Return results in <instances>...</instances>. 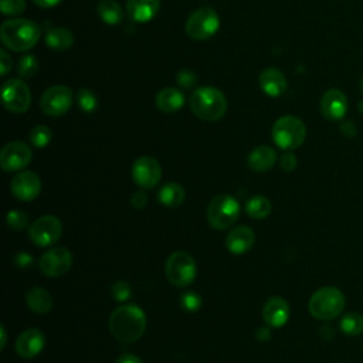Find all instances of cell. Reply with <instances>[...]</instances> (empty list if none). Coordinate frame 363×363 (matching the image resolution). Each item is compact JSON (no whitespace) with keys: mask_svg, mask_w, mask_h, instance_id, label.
I'll return each mask as SVG.
<instances>
[{"mask_svg":"<svg viewBox=\"0 0 363 363\" xmlns=\"http://www.w3.org/2000/svg\"><path fill=\"white\" fill-rule=\"evenodd\" d=\"M145 330L146 315L136 305H122L116 308L109 316V332L116 340L122 343L136 342L143 336Z\"/></svg>","mask_w":363,"mask_h":363,"instance_id":"cell-1","label":"cell"},{"mask_svg":"<svg viewBox=\"0 0 363 363\" xmlns=\"http://www.w3.org/2000/svg\"><path fill=\"white\" fill-rule=\"evenodd\" d=\"M40 37V26L27 18H11L4 21L0 27V38L3 44L17 52L33 48Z\"/></svg>","mask_w":363,"mask_h":363,"instance_id":"cell-2","label":"cell"},{"mask_svg":"<svg viewBox=\"0 0 363 363\" xmlns=\"http://www.w3.org/2000/svg\"><path fill=\"white\" fill-rule=\"evenodd\" d=\"M190 108L197 118L214 122L224 116L227 111V99L220 89L214 86H201L191 94Z\"/></svg>","mask_w":363,"mask_h":363,"instance_id":"cell-3","label":"cell"},{"mask_svg":"<svg viewBox=\"0 0 363 363\" xmlns=\"http://www.w3.org/2000/svg\"><path fill=\"white\" fill-rule=\"evenodd\" d=\"M309 313L319 320H332L345 309V296L335 286H323L312 294L308 302Z\"/></svg>","mask_w":363,"mask_h":363,"instance_id":"cell-4","label":"cell"},{"mask_svg":"<svg viewBox=\"0 0 363 363\" xmlns=\"http://www.w3.org/2000/svg\"><path fill=\"white\" fill-rule=\"evenodd\" d=\"M271 135L278 147L284 150H294L303 143L306 128L299 118L285 115L275 121Z\"/></svg>","mask_w":363,"mask_h":363,"instance_id":"cell-5","label":"cell"},{"mask_svg":"<svg viewBox=\"0 0 363 363\" xmlns=\"http://www.w3.org/2000/svg\"><path fill=\"white\" fill-rule=\"evenodd\" d=\"M240 216V203L230 194H218L207 207V221L214 230L230 228Z\"/></svg>","mask_w":363,"mask_h":363,"instance_id":"cell-6","label":"cell"},{"mask_svg":"<svg viewBox=\"0 0 363 363\" xmlns=\"http://www.w3.org/2000/svg\"><path fill=\"white\" fill-rule=\"evenodd\" d=\"M166 277L174 286L190 285L197 272L194 258L186 251H174L166 261Z\"/></svg>","mask_w":363,"mask_h":363,"instance_id":"cell-7","label":"cell"},{"mask_svg":"<svg viewBox=\"0 0 363 363\" xmlns=\"http://www.w3.org/2000/svg\"><path fill=\"white\" fill-rule=\"evenodd\" d=\"M220 27V17L211 7L194 10L186 21V33L194 40H207L213 37Z\"/></svg>","mask_w":363,"mask_h":363,"instance_id":"cell-8","label":"cell"},{"mask_svg":"<svg viewBox=\"0 0 363 363\" xmlns=\"http://www.w3.org/2000/svg\"><path fill=\"white\" fill-rule=\"evenodd\" d=\"M1 99L7 111L14 113L26 112L31 104V92L21 79H7L1 86Z\"/></svg>","mask_w":363,"mask_h":363,"instance_id":"cell-9","label":"cell"},{"mask_svg":"<svg viewBox=\"0 0 363 363\" xmlns=\"http://www.w3.org/2000/svg\"><path fill=\"white\" fill-rule=\"evenodd\" d=\"M62 234V224L54 216H43L37 218L28 228V237L37 247H48L55 244Z\"/></svg>","mask_w":363,"mask_h":363,"instance_id":"cell-10","label":"cell"},{"mask_svg":"<svg viewBox=\"0 0 363 363\" xmlns=\"http://www.w3.org/2000/svg\"><path fill=\"white\" fill-rule=\"evenodd\" d=\"M71 265L72 254L65 247H54L45 251L38 261L40 271L50 278H58L65 275L69 271Z\"/></svg>","mask_w":363,"mask_h":363,"instance_id":"cell-11","label":"cell"},{"mask_svg":"<svg viewBox=\"0 0 363 363\" xmlns=\"http://www.w3.org/2000/svg\"><path fill=\"white\" fill-rule=\"evenodd\" d=\"M72 105V91L65 85H54L45 89L41 96L40 106L50 116H61Z\"/></svg>","mask_w":363,"mask_h":363,"instance_id":"cell-12","label":"cell"},{"mask_svg":"<svg viewBox=\"0 0 363 363\" xmlns=\"http://www.w3.org/2000/svg\"><path fill=\"white\" fill-rule=\"evenodd\" d=\"M33 159L30 146L20 140L9 142L0 152V166L4 172H17L26 167Z\"/></svg>","mask_w":363,"mask_h":363,"instance_id":"cell-13","label":"cell"},{"mask_svg":"<svg viewBox=\"0 0 363 363\" xmlns=\"http://www.w3.org/2000/svg\"><path fill=\"white\" fill-rule=\"evenodd\" d=\"M162 177L159 162L152 156H140L132 164V179L142 189H153Z\"/></svg>","mask_w":363,"mask_h":363,"instance_id":"cell-14","label":"cell"},{"mask_svg":"<svg viewBox=\"0 0 363 363\" xmlns=\"http://www.w3.org/2000/svg\"><path fill=\"white\" fill-rule=\"evenodd\" d=\"M13 196L20 201H31L41 191V180L34 172H21L10 183Z\"/></svg>","mask_w":363,"mask_h":363,"instance_id":"cell-15","label":"cell"},{"mask_svg":"<svg viewBox=\"0 0 363 363\" xmlns=\"http://www.w3.org/2000/svg\"><path fill=\"white\" fill-rule=\"evenodd\" d=\"M347 111V98L337 89H328L320 99V112L329 121H339L345 116Z\"/></svg>","mask_w":363,"mask_h":363,"instance_id":"cell-16","label":"cell"},{"mask_svg":"<svg viewBox=\"0 0 363 363\" xmlns=\"http://www.w3.org/2000/svg\"><path fill=\"white\" fill-rule=\"evenodd\" d=\"M45 337L40 329H27L16 340V352L23 359L35 357L44 347Z\"/></svg>","mask_w":363,"mask_h":363,"instance_id":"cell-17","label":"cell"},{"mask_svg":"<svg viewBox=\"0 0 363 363\" xmlns=\"http://www.w3.org/2000/svg\"><path fill=\"white\" fill-rule=\"evenodd\" d=\"M262 318L272 328L284 326L289 318L288 302L281 296H271L262 308Z\"/></svg>","mask_w":363,"mask_h":363,"instance_id":"cell-18","label":"cell"},{"mask_svg":"<svg viewBox=\"0 0 363 363\" xmlns=\"http://www.w3.org/2000/svg\"><path fill=\"white\" fill-rule=\"evenodd\" d=\"M255 242L254 233L247 225H238L231 230L225 238V247L233 254H244L247 252Z\"/></svg>","mask_w":363,"mask_h":363,"instance_id":"cell-19","label":"cell"},{"mask_svg":"<svg viewBox=\"0 0 363 363\" xmlns=\"http://www.w3.org/2000/svg\"><path fill=\"white\" fill-rule=\"evenodd\" d=\"M259 88L268 95V96H279L286 89V78L284 72H281L278 68L269 67L265 68L258 78Z\"/></svg>","mask_w":363,"mask_h":363,"instance_id":"cell-20","label":"cell"},{"mask_svg":"<svg viewBox=\"0 0 363 363\" xmlns=\"http://www.w3.org/2000/svg\"><path fill=\"white\" fill-rule=\"evenodd\" d=\"M160 9V0H128L126 13L135 23L150 21Z\"/></svg>","mask_w":363,"mask_h":363,"instance_id":"cell-21","label":"cell"},{"mask_svg":"<svg viewBox=\"0 0 363 363\" xmlns=\"http://www.w3.org/2000/svg\"><path fill=\"white\" fill-rule=\"evenodd\" d=\"M277 160V153L271 146L261 145L252 149L247 157V163L250 169L254 172H267L269 170Z\"/></svg>","mask_w":363,"mask_h":363,"instance_id":"cell-22","label":"cell"},{"mask_svg":"<svg viewBox=\"0 0 363 363\" xmlns=\"http://www.w3.org/2000/svg\"><path fill=\"white\" fill-rule=\"evenodd\" d=\"M26 303L33 312L45 315L52 308V296L43 286H33L26 294Z\"/></svg>","mask_w":363,"mask_h":363,"instance_id":"cell-23","label":"cell"},{"mask_svg":"<svg viewBox=\"0 0 363 363\" xmlns=\"http://www.w3.org/2000/svg\"><path fill=\"white\" fill-rule=\"evenodd\" d=\"M156 106L164 113H173L179 111L184 104V95L176 88H163L156 95Z\"/></svg>","mask_w":363,"mask_h":363,"instance_id":"cell-24","label":"cell"},{"mask_svg":"<svg viewBox=\"0 0 363 363\" xmlns=\"http://www.w3.org/2000/svg\"><path fill=\"white\" fill-rule=\"evenodd\" d=\"M44 41L48 48L64 51L72 47L74 44V35L68 28L64 27H47Z\"/></svg>","mask_w":363,"mask_h":363,"instance_id":"cell-25","label":"cell"},{"mask_svg":"<svg viewBox=\"0 0 363 363\" xmlns=\"http://www.w3.org/2000/svg\"><path fill=\"white\" fill-rule=\"evenodd\" d=\"M184 197H186V193H184V189L174 183V182H170V183H166L164 186L160 187L159 193H157V200L166 206V207H179L183 201H184Z\"/></svg>","mask_w":363,"mask_h":363,"instance_id":"cell-26","label":"cell"},{"mask_svg":"<svg viewBox=\"0 0 363 363\" xmlns=\"http://www.w3.org/2000/svg\"><path fill=\"white\" fill-rule=\"evenodd\" d=\"M98 16L108 26H116L123 18V10L115 0H101L98 3Z\"/></svg>","mask_w":363,"mask_h":363,"instance_id":"cell-27","label":"cell"},{"mask_svg":"<svg viewBox=\"0 0 363 363\" xmlns=\"http://www.w3.org/2000/svg\"><path fill=\"white\" fill-rule=\"evenodd\" d=\"M271 210H272V204L265 196H252L245 203V213L254 220H262L268 217Z\"/></svg>","mask_w":363,"mask_h":363,"instance_id":"cell-28","label":"cell"},{"mask_svg":"<svg viewBox=\"0 0 363 363\" xmlns=\"http://www.w3.org/2000/svg\"><path fill=\"white\" fill-rule=\"evenodd\" d=\"M340 330L349 336H357L363 332V316L357 312H349L340 319Z\"/></svg>","mask_w":363,"mask_h":363,"instance_id":"cell-29","label":"cell"},{"mask_svg":"<svg viewBox=\"0 0 363 363\" xmlns=\"http://www.w3.org/2000/svg\"><path fill=\"white\" fill-rule=\"evenodd\" d=\"M28 139L33 146L41 149V147H45L51 142L52 133H51L50 128H47L45 125H38L30 130Z\"/></svg>","mask_w":363,"mask_h":363,"instance_id":"cell-30","label":"cell"},{"mask_svg":"<svg viewBox=\"0 0 363 363\" xmlns=\"http://www.w3.org/2000/svg\"><path fill=\"white\" fill-rule=\"evenodd\" d=\"M77 102H78V106L86 113L94 112L98 106L96 95L88 88H82L77 92Z\"/></svg>","mask_w":363,"mask_h":363,"instance_id":"cell-31","label":"cell"},{"mask_svg":"<svg viewBox=\"0 0 363 363\" xmlns=\"http://www.w3.org/2000/svg\"><path fill=\"white\" fill-rule=\"evenodd\" d=\"M38 69V61L34 55L27 54L20 57L18 65H17V72L23 78H31Z\"/></svg>","mask_w":363,"mask_h":363,"instance_id":"cell-32","label":"cell"},{"mask_svg":"<svg viewBox=\"0 0 363 363\" xmlns=\"http://www.w3.org/2000/svg\"><path fill=\"white\" fill-rule=\"evenodd\" d=\"M7 225L14 231H21L28 225V216L20 210H10L6 217Z\"/></svg>","mask_w":363,"mask_h":363,"instance_id":"cell-33","label":"cell"},{"mask_svg":"<svg viewBox=\"0 0 363 363\" xmlns=\"http://www.w3.org/2000/svg\"><path fill=\"white\" fill-rule=\"evenodd\" d=\"M180 305L187 311V312H196L201 306V298L196 292H184L180 296Z\"/></svg>","mask_w":363,"mask_h":363,"instance_id":"cell-34","label":"cell"},{"mask_svg":"<svg viewBox=\"0 0 363 363\" xmlns=\"http://www.w3.org/2000/svg\"><path fill=\"white\" fill-rule=\"evenodd\" d=\"M1 13L7 16H17L26 9L24 0H0Z\"/></svg>","mask_w":363,"mask_h":363,"instance_id":"cell-35","label":"cell"},{"mask_svg":"<svg viewBox=\"0 0 363 363\" xmlns=\"http://www.w3.org/2000/svg\"><path fill=\"white\" fill-rule=\"evenodd\" d=\"M130 286L128 282L125 281H118L112 285V296L118 301V302H123L128 301L130 298Z\"/></svg>","mask_w":363,"mask_h":363,"instance_id":"cell-36","label":"cell"},{"mask_svg":"<svg viewBox=\"0 0 363 363\" xmlns=\"http://www.w3.org/2000/svg\"><path fill=\"white\" fill-rule=\"evenodd\" d=\"M176 81L177 84L184 88V89H190L196 85L197 82V77L194 72H191L190 69H182L177 72V77H176Z\"/></svg>","mask_w":363,"mask_h":363,"instance_id":"cell-37","label":"cell"},{"mask_svg":"<svg viewBox=\"0 0 363 363\" xmlns=\"http://www.w3.org/2000/svg\"><path fill=\"white\" fill-rule=\"evenodd\" d=\"M296 156L294 153H291V150H288L286 153H284L279 159V164H281V169L285 170V172H292L295 167H296Z\"/></svg>","mask_w":363,"mask_h":363,"instance_id":"cell-38","label":"cell"},{"mask_svg":"<svg viewBox=\"0 0 363 363\" xmlns=\"http://www.w3.org/2000/svg\"><path fill=\"white\" fill-rule=\"evenodd\" d=\"M11 57L7 54L6 50H0V75L4 77L11 69Z\"/></svg>","mask_w":363,"mask_h":363,"instance_id":"cell-39","label":"cell"},{"mask_svg":"<svg viewBox=\"0 0 363 363\" xmlns=\"http://www.w3.org/2000/svg\"><path fill=\"white\" fill-rule=\"evenodd\" d=\"M130 204L138 208V210H142L146 204H147V196L143 193V191H135L132 196H130Z\"/></svg>","mask_w":363,"mask_h":363,"instance_id":"cell-40","label":"cell"},{"mask_svg":"<svg viewBox=\"0 0 363 363\" xmlns=\"http://www.w3.org/2000/svg\"><path fill=\"white\" fill-rule=\"evenodd\" d=\"M14 262L20 268H28L33 262V257L28 252H18L14 258Z\"/></svg>","mask_w":363,"mask_h":363,"instance_id":"cell-41","label":"cell"},{"mask_svg":"<svg viewBox=\"0 0 363 363\" xmlns=\"http://www.w3.org/2000/svg\"><path fill=\"white\" fill-rule=\"evenodd\" d=\"M115 363H143L138 356L135 354H130V353H125V354H121Z\"/></svg>","mask_w":363,"mask_h":363,"instance_id":"cell-42","label":"cell"},{"mask_svg":"<svg viewBox=\"0 0 363 363\" xmlns=\"http://www.w3.org/2000/svg\"><path fill=\"white\" fill-rule=\"evenodd\" d=\"M33 1L40 7H54L58 3H61V0H33Z\"/></svg>","mask_w":363,"mask_h":363,"instance_id":"cell-43","label":"cell"},{"mask_svg":"<svg viewBox=\"0 0 363 363\" xmlns=\"http://www.w3.org/2000/svg\"><path fill=\"white\" fill-rule=\"evenodd\" d=\"M0 336H1V343H0V349L3 350V349H4V346H6V340H7V333H6V329H4V326H3V325L0 326Z\"/></svg>","mask_w":363,"mask_h":363,"instance_id":"cell-44","label":"cell"},{"mask_svg":"<svg viewBox=\"0 0 363 363\" xmlns=\"http://www.w3.org/2000/svg\"><path fill=\"white\" fill-rule=\"evenodd\" d=\"M360 91H362V94H363V78H362V81H360Z\"/></svg>","mask_w":363,"mask_h":363,"instance_id":"cell-45","label":"cell"}]
</instances>
